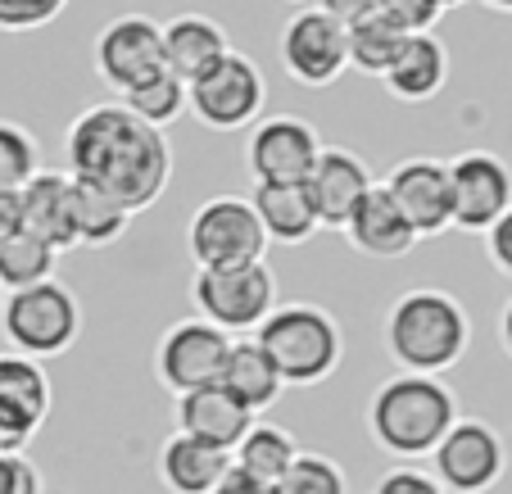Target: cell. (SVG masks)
<instances>
[{
	"mask_svg": "<svg viewBox=\"0 0 512 494\" xmlns=\"http://www.w3.org/2000/svg\"><path fill=\"white\" fill-rule=\"evenodd\" d=\"M68 177L105 191L127 214L164 200L173 182V146L159 127L141 123L123 100L87 105L64 132Z\"/></svg>",
	"mask_w": 512,
	"mask_h": 494,
	"instance_id": "6da1fadb",
	"label": "cell"
},
{
	"mask_svg": "<svg viewBox=\"0 0 512 494\" xmlns=\"http://www.w3.org/2000/svg\"><path fill=\"white\" fill-rule=\"evenodd\" d=\"M386 354L399 372L413 377H440L472 345V318L440 286H413L386 309Z\"/></svg>",
	"mask_w": 512,
	"mask_h": 494,
	"instance_id": "7a4b0ae2",
	"label": "cell"
},
{
	"mask_svg": "<svg viewBox=\"0 0 512 494\" xmlns=\"http://www.w3.org/2000/svg\"><path fill=\"white\" fill-rule=\"evenodd\" d=\"M458 422V395L440 377H399L381 381L368 404V431L390 458H431L435 445Z\"/></svg>",
	"mask_w": 512,
	"mask_h": 494,
	"instance_id": "3957f363",
	"label": "cell"
},
{
	"mask_svg": "<svg viewBox=\"0 0 512 494\" xmlns=\"http://www.w3.org/2000/svg\"><path fill=\"white\" fill-rule=\"evenodd\" d=\"M263 354L272 359L281 386H322L345 359V336L340 322L322 304H277L263 318L259 336Z\"/></svg>",
	"mask_w": 512,
	"mask_h": 494,
	"instance_id": "277c9868",
	"label": "cell"
},
{
	"mask_svg": "<svg viewBox=\"0 0 512 494\" xmlns=\"http://www.w3.org/2000/svg\"><path fill=\"white\" fill-rule=\"evenodd\" d=\"M0 331L14 354L46 363L78 345L82 336V304L59 277L37 281L28 291H10L0 300Z\"/></svg>",
	"mask_w": 512,
	"mask_h": 494,
	"instance_id": "5b68a950",
	"label": "cell"
},
{
	"mask_svg": "<svg viewBox=\"0 0 512 494\" xmlns=\"http://www.w3.org/2000/svg\"><path fill=\"white\" fill-rule=\"evenodd\" d=\"M186 254L195 268H245L263 263L268 236L250 195H209L186 223Z\"/></svg>",
	"mask_w": 512,
	"mask_h": 494,
	"instance_id": "8992f818",
	"label": "cell"
},
{
	"mask_svg": "<svg viewBox=\"0 0 512 494\" xmlns=\"http://www.w3.org/2000/svg\"><path fill=\"white\" fill-rule=\"evenodd\" d=\"M195 318L213 322L227 336L259 331L263 318L277 309V277L268 263H245V268H195L191 277Z\"/></svg>",
	"mask_w": 512,
	"mask_h": 494,
	"instance_id": "52a82bcc",
	"label": "cell"
},
{
	"mask_svg": "<svg viewBox=\"0 0 512 494\" xmlns=\"http://www.w3.org/2000/svg\"><path fill=\"white\" fill-rule=\"evenodd\" d=\"M263 105H268V82H263L259 64L241 50H232L223 64H213L204 78L186 82V109L209 132L254 127L263 118Z\"/></svg>",
	"mask_w": 512,
	"mask_h": 494,
	"instance_id": "ba28073f",
	"label": "cell"
},
{
	"mask_svg": "<svg viewBox=\"0 0 512 494\" xmlns=\"http://www.w3.org/2000/svg\"><path fill=\"white\" fill-rule=\"evenodd\" d=\"M281 68L300 87H336L349 73V28H340L331 14H322L318 5H304L286 19L277 37Z\"/></svg>",
	"mask_w": 512,
	"mask_h": 494,
	"instance_id": "9c48e42d",
	"label": "cell"
},
{
	"mask_svg": "<svg viewBox=\"0 0 512 494\" xmlns=\"http://www.w3.org/2000/svg\"><path fill=\"white\" fill-rule=\"evenodd\" d=\"M431 463H435V481H440L445 494H485L503 481L508 449H503V436L490 422L458 417L449 427V436L435 445Z\"/></svg>",
	"mask_w": 512,
	"mask_h": 494,
	"instance_id": "30bf717a",
	"label": "cell"
},
{
	"mask_svg": "<svg viewBox=\"0 0 512 494\" xmlns=\"http://www.w3.org/2000/svg\"><path fill=\"white\" fill-rule=\"evenodd\" d=\"M96 73L114 96H127L132 87L150 82L155 73H164V37H159V23L145 19V14H118L105 28L96 32Z\"/></svg>",
	"mask_w": 512,
	"mask_h": 494,
	"instance_id": "8fae6325",
	"label": "cell"
},
{
	"mask_svg": "<svg viewBox=\"0 0 512 494\" xmlns=\"http://www.w3.org/2000/svg\"><path fill=\"white\" fill-rule=\"evenodd\" d=\"M318 155H322V136L300 114L259 118L250 127V141H245V168H250V177L254 182H272V186H304V177L313 173Z\"/></svg>",
	"mask_w": 512,
	"mask_h": 494,
	"instance_id": "7c38bea8",
	"label": "cell"
},
{
	"mask_svg": "<svg viewBox=\"0 0 512 494\" xmlns=\"http://www.w3.org/2000/svg\"><path fill=\"white\" fill-rule=\"evenodd\" d=\"M227 349H232V336H227V331H218L204 318H182L159 336L155 372L173 395H191V390L218 386Z\"/></svg>",
	"mask_w": 512,
	"mask_h": 494,
	"instance_id": "4fadbf2b",
	"label": "cell"
},
{
	"mask_svg": "<svg viewBox=\"0 0 512 494\" xmlns=\"http://www.w3.org/2000/svg\"><path fill=\"white\" fill-rule=\"evenodd\" d=\"M449 195L458 232L485 236L512 209V168L494 150H463L449 159Z\"/></svg>",
	"mask_w": 512,
	"mask_h": 494,
	"instance_id": "5bb4252c",
	"label": "cell"
},
{
	"mask_svg": "<svg viewBox=\"0 0 512 494\" xmlns=\"http://www.w3.org/2000/svg\"><path fill=\"white\" fill-rule=\"evenodd\" d=\"M390 191V200L399 204V214L408 218V227L422 236L454 232V195H449V164L431 155H413L404 164H395L381 182Z\"/></svg>",
	"mask_w": 512,
	"mask_h": 494,
	"instance_id": "9a60e30c",
	"label": "cell"
},
{
	"mask_svg": "<svg viewBox=\"0 0 512 494\" xmlns=\"http://www.w3.org/2000/svg\"><path fill=\"white\" fill-rule=\"evenodd\" d=\"M304 191H309V204L318 214V227L340 232L358 209V200L372 191V173L349 146H322L313 173L304 177Z\"/></svg>",
	"mask_w": 512,
	"mask_h": 494,
	"instance_id": "2e32d148",
	"label": "cell"
},
{
	"mask_svg": "<svg viewBox=\"0 0 512 494\" xmlns=\"http://www.w3.org/2000/svg\"><path fill=\"white\" fill-rule=\"evenodd\" d=\"M159 37H164V68L182 82L204 78L213 64H223V59L232 55L227 28L200 10L173 14L168 23H159Z\"/></svg>",
	"mask_w": 512,
	"mask_h": 494,
	"instance_id": "e0dca14e",
	"label": "cell"
},
{
	"mask_svg": "<svg viewBox=\"0 0 512 494\" xmlns=\"http://www.w3.org/2000/svg\"><path fill=\"white\" fill-rule=\"evenodd\" d=\"M19 200H23V232L46 241L55 254L78 250L73 245V177L55 173V168H37L19 186Z\"/></svg>",
	"mask_w": 512,
	"mask_h": 494,
	"instance_id": "ac0fdd59",
	"label": "cell"
},
{
	"mask_svg": "<svg viewBox=\"0 0 512 494\" xmlns=\"http://www.w3.org/2000/svg\"><path fill=\"white\" fill-rule=\"evenodd\" d=\"M340 232L368 259H404L417 245V232L408 227V218L399 214V204L390 200V191L381 182H372V191L358 200V209L349 214V223Z\"/></svg>",
	"mask_w": 512,
	"mask_h": 494,
	"instance_id": "d6986e66",
	"label": "cell"
},
{
	"mask_svg": "<svg viewBox=\"0 0 512 494\" xmlns=\"http://www.w3.org/2000/svg\"><path fill=\"white\" fill-rule=\"evenodd\" d=\"M250 427H254V413L236 404L223 386H204V390H191V395H177V431L200 440V445L232 454Z\"/></svg>",
	"mask_w": 512,
	"mask_h": 494,
	"instance_id": "ffe728a7",
	"label": "cell"
},
{
	"mask_svg": "<svg viewBox=\"0 0 512 494\" xmlns=\"http://www.w3.org/2000/svg\"><path fill=\"white\" fill-rule=\"evenodd\" d=\"M381 82H386V91L395 100H404V105H426V100H435L449 82L445 41L435 37V32H413Z\"/></svg>",
	"mask_w": 512,
	"mask_h": 494,
	"instance_id": "44dd1931",
	"label": "cell"
},
{
	"mask_svg": "<svg viewBox=\"0 0 512 494\" xmlns=\"http://www.w3.org/2000/svg\"><path fill=\"white\" fill-rule=\"evenodd\" d=\"M227 472H232V454L200 445L182 431H173L159 449V481L168 494H213Z\"/></svg>",
	"mask_w": 512,
	"mask_h": 494,
	"instance_id": "7402d4cb",
	"label": "cell"
},
{
	"mask_svg": "<svg viewBox=\"0 0 512 494\" xmlns=\"http://www.w3.org/2000/svg\"><path fill=\"white\" fill-rule=\"evenodd\" d=\"M250 204L259 214V227L268 236V245H304L322 232L318 214L309 204V191L304 186H272V182H254Z\"/></svg>",
	"mask_w": 512,
	"mask_h": 494,
	"instance_id": "603a6c76",
	"label": "cell"
},
{
	"mask_svg": "<svg viewBox=\"0 0 512 494\" xmlns=\"http://www.w3.org/2000/svg\"><path fill=\"white\" fill-rule=\"evenodd\" d=\"M218 386L227 390V395L236 399L241 408H250L254 417L263 413V408H272L281 399V377L277 368H272V359L263 354V345L254 336L245 340H232V349H227V363H223V377H218Z\"/></svg>",
	"mask_w": 512,
	"mask_h": 494,
	"instance_id": "cb8c5ba5",
	"label": "cell"
},
{
	"mask_svg": "<svg viewBox=\"0 0 512 494\" xmlns=\"http://www.w3.org/2000/svg\"><path fill=\"white\" fill-rule=\"evenodd\" d=\"M300 454L304 449L295 445V436H290L286 427H277V422H259V417H254V427L245 431V440L232 449V467H241V472L277 485L281 476H286V467Z\"/></svg>",
	"mask_w": 512,
	"mask_h": 494,
	"instance_id": "d4e9b609",
	"label": "cell"
},
{
	"mask_svg": "<svg viewBox=\"0 0 512 494\" xmlns=\"http://www.w3.org/2000/svg\"><path fill=\"white\" fill-rule=\"evenodd\" d=\"M0 404L19 408V413L32 417L37 427H46L50 404H55V390H50L46 368H41L37 359H28V354L5 349V354H0Z\"/></svg>",
	"mask_w": 512,
	"mask_h": 494,
	"instance_id": "484cf974",
	"label": "cell"
},
{
	"mask_svg": "<svg viewBox=\"0 0 512 494\" xmlns=\"http://www.w3.org/2000/svg\"><path fill=\"white\" fill-rule=\"evenodd\" d=\"M127 223H132V214H127L123 204H114L105 191H96V186L73 182V245H82V250H105V245L123 241Z\"/></svg>",
	"mask_w": 512,
	"mask_h": 494,
	"instance_id": "4316f807",
	"label": "cell"
},
{
	"mask_svg": "<svg viewBox=\"0 0 512 494\" xmlns=\"http://www.w3.org/2000/svg\"><path fill=\"white\" fill-rule=\"evenodd\" d=\"M408 37H413V32H404L395 19H386V14H372V19L354 23V28H349V68L368 73V78H386Z\"/></svg>",
	"mask_w": 512,
	"mask_h": 494,
	"instance_id": "83f0119b",
	"label": "cell"
},
{
	"mask_svg": "<svg viewBox=\"0 0 512 494\" xmlns=\"http://www.w3.org/2000/svg\"><path fill=\"white\" fill-rule=\"evenodd\" d=\"M55 259L59 254L28 232L0 241V291L10 295V291H28L37 281H50L55 277Z\"/></svg>",
	"mask_w": 512,
	"mask_h": 494,
	"instance_id": "f1b7e54d",
	"label": "cell"
},
{
	"mask_svg": "<svg viewBox=\"0 0 512 494\" xmlns=\"http://www.w3.org/2000/svg\"><path fill=\"white\" fill-rule=\"evenodd\" d=\"M127 109H132L141 123H150V127H159L164 132L173 118H182V109H186V82L182 78H173V73H155L150 82H141V87H132L127 96H118Z\"/></svg>",
	"mask_w": 512,
	"mask_h": 494,
	"instance_id": "f546056e",
	"label": "cell"
},
{
	"mask_svg": "<svg viewBox=\"0 0 512 494\" xmlns=\"http://www.w3.org/2000/svg\"><path fill=\"white\" fill-rule=\"evenodd\" d=\"M272 494H349L345 481V467L327 454H300L295 463L286 467Z\"/></svg>",
	"mask_w": 512,
	"mask_h": 494,
	"instance_id": "4dcf8cb0",
	"label": "cell"
},
{
	"mask_svg": "<svg viewBox=\"0 0 512 494\" xmlns=\"http://www.w3.org/2000/svg\"><path fill=\"white\" fill-rule=\"evenodd\" d=\"M37 168H41L37 141H32L19 123H0V186L19 191V186L28 182Z\"/></svg>",
	"mask_w": 512,
	"mask_h": 494,
	"instance_id": "1f68e13d",
	"label": "cell"
},
{
	"mask_svg": "<svg viewBox=\"0 0 512 494\" xmlns=\"http://www.w3.org/2000/svg\"><path fill=\"white\" fill-rule=\"evenodd\" d=\"M68 10V0H0V32H37Z\"/></svg>",
	"mask_w": 512,
	"mask_h": 494,
	"instance_id": "d6a6232c",
	"label": "cell"
},
{
	"mask_svg": "<svg viewBox=\"0 0 512 494\" xmlns=\"http://www.w3.org/2000/svg\"><path fill=\"white\" fill-rule=\"evenodd\" d=\"M381 14L395 19L404 32H431L449 10L440 0H381Z\"/></svg>",
	"mask_w": 512,
	"mask_h": 494,
	"instance_id": "836d02e7",
	"label": "cell"
},
{
	"mask_svg": "<svg viewBox=\"0 0 512 494\" xmlns=\"http://www.w3.org/2000/svg\"><path fill=\"white\" fill-rule=\"evenodd\" d=\"M368 494H445V490H440V481H435L431 472L399 463V467H390V472H381Z\"/></svg>",
	"mask_w": 512,
	"mask_h": 494,
	"instance_id": "e575fe53",
	"label": "cell"
},
{
	"mask_svg": "<svg viewBox=\"0 0 512 494\" xmlns=\"http://www.w3.org/2000/svg\"><path fill=\"white\" fill-rule=\"evenodd\" d=\"M0 494H41V472L28 454H0Z\"/></svg>",
	"mask_w": 512,
	"mask_h": 494,
	"instance_id": "d590c367",
	"label": "cell"
},
{
	"mask_svg": "<svg viewBox=\"0 0 512 494\" xmlns=\"http://www.w3.org/2000/svg\"><path fill=\"white\" fill-rule=\"evenodd\" d=\"M37 431L41 427L32 417H23L19 408H10V404H0V454H28Z\"/></svg>",
	"mask_w": 512,
	"mask_h": 494,
	"instance_id": "8d00e7d4",
	"label": "cell"
},
{
	"mask_svg": "<svg viewBox=\"0 0 512 494\" xmlns=\"http://www.w3.org/2000/svg\"><path fill=\"white\" fill-rule=\"evenodd\" d=\"M485 254H490L494 272H503V277L512 281V209L485 232Z\"/></svg>",
	"mask_w": 512,
	"mask_h": 494,
	"instance_id": "74e56055",
	"label": "cell"
},
{
	"mask_svg": "<svg viewBox=\"0 0 512 494\" xmlns=\"http://www.w3.org/2000/svg\"><path fill=\"white\" fill-rule=\"evenodd\" d=\"M318 10L331 14L340 28H354V23H363V19H372V14H381V0H318Z\"/></svg>",
	"mask_w": 512,
	"mask_h": 494,
	"instance_id": "f35d334b",
	"label": "cell"
},
{
	"mask_svg": "<svg viewBox=\"0 0 512 494\" xmlns=\"http://www.w3.org/2000/svg\"><path fill=\"white\" fill-rule=\"evenodd\" d=\"M19 232H23V200H19V191L0 186V241H10Z\"/></svg>",
	"mask_w": 512,
	"mask_h": 494,
	"instance_id": "ab89813d",
	"label": "cell"
},
{
	"mask_svg": "<svg viewBox=\"0 0 512 494\" xmlns=\"http://www.w3.org/2000/svg\"><path fill=\"white\" fill-rule=\"evenodd\" d=\"M213 494H272V485L259 481V476H250V472H241V467H232V472L218 481Z\"/></svg>",
	"mask_w": 512,
	"mask_h": 494,
	"instance_id": "60d3db41",
	"label": "cell"
},
{
	"mask_svg": "<svg viewBox=\"0 0 512 494\" xmlns=\"http://www.w3.org/2000/svg\"><path fill=\"white\" fill-rule=\"evenodd\" d=\"M499 345H503V354L512 359V300L503 304V313H499Z\"/></svg>",
	"mask_w": 512,
	"mask_h": 494,
	"instance_id": "b9f144b4",
	"label": "cell"
},
{
	"mask_svg": "<svg viewBox=\"0 0 512 494\" xmlns=\"http://www.w3.org/2000/svg\"><path fill=\"white\" fill-rule=\"evenodd\" d=\"M481 5H490V10H499V14H512V0H481Z\"/></svg>",
	"mask_w": 512,
	"mask_h": 494,
	"instance_id": "7bdbcfd3",
	"label": "cell"
},
{
	"mask_svg": "<svg viewBox=\"0 0 512 494\" xmlns=\"http://www.w3.org/2000/svg\"><path fill=\"white\" fill-rule=\"evenodd\" d=\"M440 5H445V10H454V5H467V0H440Z\"/></svg>",
	"mask_w": 512,
	"mask_h": 494,
	"instance_id": "ee69618b",
	"label": "cell"
},
{
	"mask_svg": "<svg viewBox=\"0 0 512 494\" xmlns=\"http://www.w3.org/2000/svg\"><path fill=\"white\" fill-rule=\"evenodd\" d=\"M286 5H300V10H304V5H318V0H286Z\"/></svg>",
	"mask_w": 512,
	"mask_h": 494,
	"instance_id": "f6af8a7d",
	"label": "cell"
},
{
	"mask_svg": "<svg viewBox=\"0 0 512 494\" xmlns=\"http://www.w3.org/2000/svg\"><path fill=\"white\" fill-rule=\"evenodd\" d=\"M0 300H5V291H0Z\"/></svg>",
	"mask_w": 512,
	"mask_h": 494,
	"instance_id": "bcb514c9",
	"label": "cell"
}]
</instances>
